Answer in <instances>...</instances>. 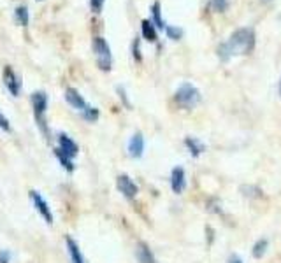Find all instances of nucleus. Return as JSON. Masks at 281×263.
Masks as SVG:
<instances>
[{"mask_svg":"<svg viewBox=\"0 0 281 263\" xmlns=\"http://www.w3.org/2000/svg\"><path fill=\"white\" fill-rule=\"evenodd\" d=\"M255 46V33L252 28H239L235 30L229 41L218 46V56L222 62H229L235 55H246Z\"/></svg>","mask_w":281,"mask_h":263,"instance_id":"1","label":"nucleus"},{"mask_svg":"<svg viewBox=\"0 0 281 263\" xmlns=\"http://www.w3.org/2000/svg\"><path fill=\"white\" fill-rule=\"evenodd\" d=\"M32 107H33V118H36L37 127L44 133V137L49 135L48 132V121H46V112H48V95L44 91H33L32 93Z\"/></svg>","mask_w":281,"mask_h":263,"instance_id":"2","label":"nucleus"},{"mask_svg":"<svg viewBox=\"0 0 281 263\" xmlns=\"http://www.w3.org/2000/svg\"><path fill=\"white\" fill-rule=\"evenodd\" d=\"M93 53L95 58H97V65L100 70H111L113 65V55H111V48H109L108 41L104 37H95L93 39Z\"/></svg>","mask_w":281,"mask_h":263,"instance_id":"3","label":"nucleus"},{"mask_svg":"<svg viewBox=\"0 0 281 263\" xmlns=\"http://www.w3.org/2000/svg\"><path fill=\"white\" fill-rule=\"evenodd\" d=\"M174 98H176V102L180 105H183V107H187V109H192L200 102V91L193 85H190V83H183V85L176 90Z\"/></svg>","mask_w":281,"mask_h":263,"instance_id":"4","label":"nucleus"},{"mask_svg":"<svg viewBox=\"0 0 281 263\" xmlns=\"http://www.w3.org/2000/svg\"><path fill=\"white\" fill-rule=\"evenodd\" d=\"M28 195H30V200H32L33 205H36L37 212L43 216V219L46 221L48 224H51L53 223V212H51V207L48 205V202L44 200V197L41 195L39 192H36V190H32Z\"/></svg>","mask_w":281,"mask_h":263,"instance_id":"5","label":"nucleus"},{"mask_svg":"<svg viewBox=\"0 0 281 263\" xmlns=\"http://www.w3.org/2000/svg\"><path fill=\"white\" fill-rule=\"evenodd\" d=\"M118 190L121 192V195H123L125 198H128V200H132V198H135V195L139 193V188L137 184H135L134 181H132L130 177H128L127 174H121L118 175Z\"/></svg>","mask_w":281,"mask_h":263,"instance_id":"6","label":"nucleus"},{"mask_svg":"<svg viewBox=\"0 0 281 263\" xmlns=\"http://www.w3.org/2000/svg\"><path fill=\"white\" fill-rule=\"evenodd\" d=\"M4 85H6V88L9 90V93L13 95V97H20L21 81L16 76V72H14L9 65L4 68Z\"/></svg>","mask_w":281,"mask_h":263,"instance_id":"7","label":"nucleus"},{"mask_svg":"<svg viewBox=\"0 0 281 263\" xmlns=\"http://www.w3.org/2000/svg\"><path fill=\"white\" fill-rule=\"evenodd\" d=\"M185 186H187V175H185L183 167H174L172 172H170V188L174 193H183Z\"/></svg>","mask_w":281,"mask_h":263,"instance_id":"8","label":"nucleus"},{"mask_svg":"<svg viewBox=\"0 0 281 263\" xmlns=\"http://www.w3.org/2000/svg\"><path fill=\"white\" fill-rule=\"evenodd\" d=\"M58 149L65 156H69V158H74V156H78L79 153L78 144H76L67 133H58Z\"/></svg>","mask_w":281,"mask_h":263,"instance_id":"9","label":"nucleus"},{"mask_svg":"<svg viewBox=\"0 0 281 263\" xmlns=\"http://www.w3.org/2000/svg\"><path fill=\"white\" fill-rule=\"evenodd\" d=\"M144 153V137L140 132H135L128 140V155L132 158H140Z\"/></svg>","mask_w":281,"mask_h":263,"instance_id":"10","label":"nucleus"},{"mask_svg":"<svg viewBox=\"0 0 281 263\" xmlns=\"http://www.w3.org/2000/svg\"><path fill=\"white\" fill-rule=\"evenodd\" d=\"M65 100L69 102V104L72 105L74 109H78V110H85L86 107H88V104H86V100L83 98V95L79 93L76 88H67L65 90Z\"/></svg>","mask_w":281,"mask_h":263,"instance_id":"11","label":"nucleus"},{"mask_svg":"<svg viewBox=\"0 0 281 263\" xmlns=\"http://www.w3.org/2000/svg\"><path fill=\"white\" fill-rule=\"evenodd\" d=\"M65 244H67V251H69V256H71V263H85V258H83L78 242L72 237H67Z\"/></svg>","mask_w":281,"mask_h":263,"instance_id":"12","label":"nucleus"},{"mask_svg":"<svg viewBox=\"0 0 281 263\" xmlns=\"http://www.w3.org/2000/svg\"><path fill=\"white\" fill-rule=\"evenodd\" d=\"M140 30H143V37L148 41V43H157V30H155V25L150 20H143L140 23Z\"/></svg>","mask_w":281,"mask_h":263,"instance_id":"13","label":"nucleus"},{"mask_svg":"<svg viewBox=\"0 0 281 263\" xmlns=\"http://www.w3.org/2000/svg\"><path fill=\"white\" fill-rule=\"evenodd\" d=\"M137 260H139V263H157L153 253H151V249L144 242H140L137 246Z\"/></svg>","mask_w":281,"mask_h":263,"instance_id":"14","label":"nucleus"},{"mask_svg":"<svg viewBox=\"0 0 281 263\" xmlns=\"http://www.w3.org/2000/svg\"><path fill=\"white\" fill-rule=\"evenodd\" d=\"M185 146L188 147V151L192 153V156H199L204 149H206L204 144L200 142L199 139H195V137H187V139H185Z\"/></svg>","mask_w":281,"mask_h":263,"instance_id":"15","label":"nucleus"},{"mask_svg":"<svg viewBox=\"0 0 281 263\" xmlns=\"http://www.w3.org/2000/svg\"><path fill=\"white\" fill-rule=\"evenodd\" d=\"M151 14H153V25L157 26V28L164 30L165 28V21L162 20V11H160V2H155L153 6H151Z\"/></svg>","mask_w":281,"mask_h":263,"instance_id":"16","label":"nucleus"},{"mask_svg":"<svg viewBox=\"0 0 281 263\" xmlns=\"http://www.w3.org/2000/svg\"><path fill=\"white\" fill-rule=\"evenodd\" d=\"M28 9H26V6H18L16 11H14V21L18 23L20 26H26L28 25Z\"/></svg>","mask_w":281,"mask_h":263,"instance_id":"17","label":"nucleus"},{"mask_svg":"<svg viewBox=\"0 0 281 263\" xmlns=\"http://www.w3.org/2000/svg\"><path fill=\"white\" fill-rule=\"evenodd\" d=\"M55 156H56V160L60 162V165L63 167V169L67 170V172H74V169H76V165H74V162H72V158H69V156H65L62 153V151L56 147L55 149Z\"/></svg>","mask_w":281,"mask_h":263,"instance_id":"18","label":"nucleus"},{"mask_svg":"<svg viewBox=\"0 0 281 263\" xmlns=\"http://www.w3.org/2000/svg\"><path fill=\"white\" fill-rule=\"evenodd\" d=\"M267 247H269V242L265 241V239H260L255 246H253V251H252V254L255 258H262L265 254V251H267Z\"/></svg>","mask_w":281,"mask_h":263,"instance_id":"19","label":"nucleus"},{"mask_svg":"<svg viewBox=\"0 0 281 263\" xmlns=\"http://www.w3.org/2000/svg\"><path fill=\"white\" fill-rule=\"evenodd\" d=\"M165 32H167V37L172 41H180L183 37V30L178 28V26H165Z\"/></svg>","mask_w":281,"mask_h":263,"instance_id":"20","label":"nucleus"},{"mask_svg":"<svg viewBox=\"0 0 281 263\" xmlns=\"http://www.w3.org/2000/svg\"><path fill=\"white\" fill-rule=\"evenodd\" d=\"M83 118H85L86 121H97L98 120V109L88 105V107L83 110Z\"/></svg>","mask_w":281,"mask_h":263,"instance_id":"21","label":"nucleus"},{"mask_svg":"<svg viewBox=\"0 0 281 263\" xmlns=\"http://www.w3.org/2000/svg\"><path fill=\"white\" fill-rule=\"evenodd\" d=\"M211 9L216 13H223L227 9V0H211Z\"/></svg>","mask_w":281,"mask_h":263,"instance_id":"22","label":"nucleus"},{"mask_svg":"<svg viewBox=\"0 0 281 263\" xmlns=\"http://www.w3.org/2000/svg\"><path fill=\"white\" fill-rule=\"evenodd\" d=\"M106 0H90V7H92L93 13H100L102 7H104Z\"/></svg>","mask_w":281,"mask_h":263,"instance_id":"23","label":"nucleus"},{"mask_svg":"<svg viewBox=\"0 0 281 263\" xmlns=\"http://www.w3.org/2000/svg\"><path fill=\"white\" fill-rule=\"evenodd\" d=\"M0 128H2L4 132H11V125H9V121H7V118L4 116L2 112H0Z\"/></svg>","mask_w":281,"mask_h":263,"instance_id":"24","label":"nucleus"},{"mask_svg":"<svg viewBox=\"0 0 281 263\" xmlns=\"http://www.w3.org/2000/svg\"><path fill=\"white\" fill-rule=\"evenodd\" d=\"M132 51H134V58L140 62V49H139V39L134 41V48H132Z\"/></svg>","mask_w":281,"mask_h":263,"instance_id":"25","label":"nucleus"},{"mask_svg":"<svg viewBox=\"0 0 281 263\" xmlns=\"http://www.w3.org/2000/svg\"><path fill=\"white\" fill-rule=\"evenodd\" d=\"M9 260H11L9 253L7 251H0V263H9Z\"/></svg>","mask_w":281,"mask_h":263,"instance_id":"26","label":"nucleus"},{"mask_svg":"<svg viewBox=\"0 0 281 263\" xmlns=\"http://www.w3.org/2000/svg\"><path fill=\"white\" fill-rule=\"evenodd\" d=\"M230 263H242V260H239V258H230Z\"/></svg>","mask_w":281,"mask_h":263,"instance_id":"27","label":"nucleus"},{"mask_svg":"<svg viewBox=\"0 0 281 263\" xmlns=\"http://www.w3.org/2000/svg\"><path fill=\"white\" fill-rule=\"evenodd\" d=\"M279 95H281V81H279Z\"/></svg>","mask_w":281,"mask_h":263,"instance_id":"28","label":"nucleus"},{"mask_svg":"<svg viewBox=\"0 0 281 263\" xmlns=\"http://www.w3.org/2000/svg\"><path fill=\"white\" fill-rule=\"evenodd\" d=\"M262 2H269V0H262Z\"/></svg>","mask_w":281,"mask_h":263,"instance_id":"29","label":"nucleus"},{"mask_svg":"<svg viewBox=\"0 0 281 263\" xmlns=\"http://www.w3.org/2000/svg\"><path fill=\"white\" fill-rule=\"evenodd\" d=\"M39 2H41V0H39Z\"/></svg>","mask_w":281,"mask_h":263,"instance_id":"30","label":"nucleus"}]
</instances>
